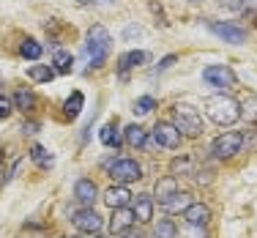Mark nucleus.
Here are the masks:
<instances>
[{"mask_svg":"<svg viewBox=\"0 0 257 238\" xmlns=\"http://www.w3.org/2000/svg\"><path fill=\"white\" fill-rule=\"evenodd\" d=\"M205 112L208 118L213 121V124L219 126H232L238 118H241V104H238L232 96H211V99H205Z\"/></svg>","mask_w":257,"mask_h":238,"instance_id":"nucleus-1","label":"nucleus"},{"mask_svg":"<svg viewBox=\"0 0 257 238\" xmlns=\"http://www.w3.org/2000/svg\"><path fill=\"white\" fill-rule=\"evenodd\" d=\"M109 44H112V39H109V33H107V28H104V25H93L88 30L85 52H88L90 69H101V66H104V60H107V55H109Z\"/></svg>","mask_w":257,"mask_h":238,"instance_id":"nucleus-2","label":"nucleus"},{"mask_svg":"<svg viewBox=\"0 0 257 238\" xmlns=\"http://www.w3.org/2000/svg\"><path fill=\"white\" fill-rule=\"evenodd\" d=\"M175 129L181 134H189V137H197V134H203V115L197 112L192 104H175Z\"/></svg>","mask_w":257,"mask_h":238,"instance_id":"nucleus-3","label":"nucleus"},{"mask_svg":"<svg viewBox=\"0 0 257 238\" xmlns=\"http://www.w3.org/2000/svg\"><path fill=\"white\" fill-rule=\"evenodd\" d=\"M107 173L115 184H132V181L143 178V164L137 159H115L112 164H107Z\"/></svg>","mask_w":257,"mask_h":238,"instance_id":"nucleus-4","label":"nucleus"},{"mask_svg":"<svg viewBox=\"0 0 257 238\" xmlns=\"http://www.w3.org/2000/svg\"><path fill=\"white\" fill-rule=\"evenodd\" d=\"M241 145H243V134L241 132H224V134H219V137L213 140L211 151H213L216 159H232L238 151H241Z\"/></svg>","mask_w":257,"mask_h":238,"instance_id":"nucleus-5","label":"nucleus"},{"mask_svg":"<svg viewBox=\"0 0 257 238\" xmlns=\"http://www.w3.org/2000/svg\"><path fill=\"white\" fill-rule=\"evenodd\" d=\"M71 219H74V227L79 230V233H85V235H99V233H101V227H104L101 216H99V213H96L93 208H82V211H77Z\"/></svg>","mask_w":257,"mask_h":238,"instance_id":"nucleus-6","label":"nucleus"},{"mask_svg":"<svg viewBox=\"0 0 257 238\" xmlns=\"http://www.w3.org/2000/svg\"><path fill=\"white\" fill-rule=\"evenodd\" d=\"M203 79L208 85H213V88H232V85L238 82L235 71H232L230 66H208L203 71Z\"/></svg>","mask_w":257,"mask_h":238,"instance_id":"nucleus-7","label":"nucleus"},{"mask_svg":"<svg viewBox=\"0 0 257 238\" xmlns=\"http://www.w3.org/2000/svg\"><path fill=\"white\" fill-rule=\"evenodd\" d=\"M181 137H183V134L175 129L170 121H159V124L154 126V140L162 145V148H178V145H181Z\"/></svg>","mask_w":257,"mask_h":238,"instance_id":"nucleus-8","label":"nucleus"},{"mask_svg":"<svg viewBox=\"0 0 257 238\" xmlns=\"http://www.w3.org/2000/svg\"><path fill=\"white\" fill-rule=\"evenodd\" d=\"M208 28H211L213 36L224 39L227 44H243L246 41V30L238 25H230V22H208Z\"/></svg>","mask_w":257,"mask_h":238,"instance_id":"nucleus-9","label":"nucleus"},{"mask_svg":"<svg viewBox=\"0 0 257 238\" xmlns=\"http://www.w3.org/2000/svg\"><path fill=\"white\" fill-rule=\"evenodd\" d=\"M74 197L85 205V208H93L96 197H99V186H96L90 178H79L74 184Z\"/></svg>","mask_w":257,"mask_h":238,"instance_id":"nucleus-10","label":"nucleus"},{"mask_svg":"<svg viewBox=\"0 0 257 238\" xmlns=\"http://www.w3.org/2000/svg\"><path fill=\"white\" fill-rule=\"evenodd\" d=\"M132 197L134 194L128 192L123 184H115L104 192V203H107L109 208H126V205H132Z\"/></svg>","mask_w":257,"mask_h":238,"instance_id":"nucleus-11","label":"nucleus"},{"mask_svg":"<svg viewBox=\"0 0 257 238\" xmlns=\"http://www.w3.org/2000/svg\"><path fill=\"white\" fill-rule=\"evenodd\" d=\"M132 205H134V219L137 222H151L154 219V197L151 194H134L132 197Z\"/></svg>","mask_w":257,"mask_h":238,"instance_id":"nucleus-12","label":"nucleus"},{"mask_svg":"<svg viewBox=\"0 0 257 238\" xmlns=\"http://www.w3.org/2000/svg\"><path fill=\"white\" fill-rule=\"evenodd\" d=\"M134 222H137V219H134V211L128 208V205H126V208H112V216H109V230H112V233H126Z\"/></svg>","mask_w":257,"mask_h":238,"instance_id":"nucleus-13","label":"nucleus"},{"mask_svg":"<svg viewBox=\"0 0 257 238\" xmlns=\"http://www.w3.org/2000/svg\"><path fill=\"white\" fill-rule=\"evenodd\" d=\"M183 219H186L192 227H203V224L211 222V208L203 203H192L186 211H183Z\"/></svg>","mask_w":257,"mask_h":238,"instance_id":"nucleus-14","label":"nucleus"},{"mask_svg":"<svg viewBox=\"0 0 257 238\" xmlns=\"http://www.w3.org/2000/svg\"><path fill=\"white\" fill-rule=\"evenodd\" d=\"M143 63H148V52H143V50H132V52L120 55V58H118L120 77H126L128 69H137V66H143Z\"/></svg>","mask_w":257,"mask_h":238,"instance_id":"nucleus-15","label":"nucleus"},{"mask_svg":"<svg viewBox=\"0 0 257 238\" xmlns=\"http://www.w3.org/2000/svg\"><path fill=\"white\" fill-rule=\"evenodd\" d=\"M192 203H194L192 194H189V192H181V189H178V192H175L173 197L167 200V203H162V208L167 211V213H183Z\"/></svg>","mask_w":257,"mask_h":238,"instance_id":"nucleus-16","label":"nucleus"},{"mask_svg":"<svg viewBox=\"0 0 257 238\" xmlns=\"http://www.w3.org/2000/svg\"><path fill=\"white\" fill-rule=\"evenodd\" d=\"M52 66H55V74H71V69H74V55L66 52V50H55Z\"/></svg>","mask_w":257,"mask_h":238,"instance_id":"nucleus-17","label":"nucleus"},{"mask_svg":"<svg viewBox=\"0 0 257 238\" xmlns=\"http://www.w3.org/2000/svg\"><path fill=\"white\" fill-rule=\"evenodd\" d=\"M123 140H126L128 145H134V148H143V145H148V132H145L143 126L132 124V126H126Z\"/></svg>","mask_w":257,"mask_h":238,"instance_id":"nucleus-18","label":"nucleus"},{"mask_svg":"<svg viewBox=\"0 0 257 238\" xmlns=\"http://www.w3.org/2000/svg\"><path fill=\"white\" fill-rule=\"evenodd\" d=\"M175 192H178V181H175V175L156 181V197H159V203H167Z\"/></svg>","mask_w":257,"mask_h":238,"instance_id":"nucleus-19","label":"nucleus"},{"mask_svg":"<svg viewBox=\"0 0 257 238\" xmlns=\"http://www.w3.org/2000/svg\"><path fill=\"white\" fill-rule=\"evenodd\" d=\"M82 104H85V96L79 93V90H74V93L66 99V104H63V112H66V118H79V112H82Z\"/></svg>","mask_w":257,"mask_h":238,"instance_id":"nucleus-20","label":"nucleus"},{"mask_svg":"<svg viewBox=\"0 0 257 238\" xmlns=\"http://www.w3.org/2000/svg\"><path fill=\"white\" fill-rule=\"evenodd\" d=\"M11 101H14V107H17V109L28 112V109H33V107H36V93H33V90H28V88H20V90L14 93V99H11Z\"/></svg>","mask_w":257,"mask_h":238,"instance_id":"nucleus-21","label":"nucleus"},{"mask_svg":"<svg viewBox=\"0 0 257 238\" xmlns=\"http://www.w3.org/2000/svg\"><path fill=\"white\" fill-rule=\"evenodd\" d=\"M28 77L33 79V82H52V79H55V69H52V66H30Z\"/></svg>","mask_w":257,"mask_h":238,"instance_id":"nucleus-22","label":"nucleus"},{"mask_svg":"<svg viewBox=\"0 0 257 238\" xmlns=\"http://www.w3.org/2000/svg\"><path fill=\"white\" fill-rule=\"evenodd\" d=\"M30 159H33L41 170H50L52 164H55L52 154H47V148H41V145H33V148H30Z\"/></svg>","mask_w":257,"mask_h":238,"instance_id":"nucleus-23","label":"nucleus"},{"mask_svg":"<svg viewBox=\"0 0 257 238\" xmlns=\"http://www.w3.org/2000/svg\"><path fill=\"white\" fill-rule=\"evenodd\" d=\"M20 55H22L25 60H39L41 55H44V47H41L39 41L28 39V41H22V47H20Z\"/></svg>","mask_w":257,"mask_h":238,"instance_id":"nucleus-24","label":"nucleus"},{"mask_svg":"<svg viewBox=\"0 0 257 238\" xmlns=\"http://www.w3.org/2000/svg\"><path fill=\"white\" fill-rule=\"evenodd\" d=\"M99 140H101V145H107V148H118V145H120V137H118V129H115V124L101 126Z\"/></svg>","mask_w":257,"mask_h":238,"instance_id":"nucleus-25","label":"nucleus"},{"mask_svg":"<svg viewBox=\"0 0 257 238\" xmlns=\"http://www.w3.org/2000/svg\"><path fill=\"white\" fill-rule=\"evenodd\" d=\"M178 235V227H175L173 219H159L156 224V238H175Z\"/></svg>","mask_w":257,"mask_h":238,"instance_id":"nucleus-26","label":"nucleus"},{"mask_svg":"<svg viewBox=\"0 0 257 238\" xmlns=\"http://www.w3.org/2000/svg\"><path fill=\"white\" fill-rule=\"evenodd\" d=\"M151 109H156V99H154V96H143V99L134 101V112H137V115H148Z\"/></svg>","mask_w":257,"mask_h":238,"instance_id":"nucleus-27","label":"nucleus"},{"mask_svg":"<svg viewBox=\"0 0 257 238\" xmlns=\"http://www.w3.org/2000/svg\"><path fill=\"white\" fill-rule=\"evenodd\" d=\"M11 112H14V101L9 96H0V121L11 118Z\"/></svg>","mask_w":257,"mask_h":238,"instance_id":"nucleus-28","label":"nucleus"},{"mask_svg":"<svg viewBox=\"0 0 257 238\" xmlns=\"http://www.w3.org/2000/svg\"><path fill=\"white\" fill-rule=\"evenodd\" d=\"M192 167V159H175L173 162V173H189Z\"/></svg>","mask_w":257,"mask_h":238,"instance_id":"nucleus-29","label":"nucleus"},{"mask_svg":"<svg viewBox=\"0 0 257 238\" xmlns=\"http://www.w3.org/2000/svg\"><path fill=\"white\" fill-rule=\"evenodd\" d=\"M246 118L254 121L257 118V96H249V104H246Z\"/></svg>","mask_w":257,"mask_h":238,"instance_id":"nucleus-30","label":"nucleus"},{"mask_svg":"<svg viewBox=\"0 0 257 238\" xmlns=\"http://www.w3.org/2000/svg\"><path fill=\"white\" fill-rule=\"evenodd\" d=\"M173 63H175V55H167V58H164L162 63H159V71H167Z\"/></svg>","mask_w":257,"mask_h":238,"instance_id":"nucleus-31","label":"nucleus"},{"mask_svg":"<svg viewBox=\"0 0 257 238\" xmlns=\"http://www.w3.org/2000/svg\"><path fill=\"white\" fill-rule=\"evenodd\" d=\"M82 6H101V3H112V0H79Z\"/></svg>","mask_w":257,"mask_h":238,"instance_id":"nucleus-32","label":"nucleus"},{"mask_svg":"<svg viewBox=\"0 0 257 238\" xmlns=\"http://www.w3.org/2000/svg\"><path fill=\"white\" fill-rule=\"evenodd\" d=\"M123 238H145V235H143V233H137V230H132V227H128L126 233H123Z\"/></svg>","mask_w":257,"mask_h":238,"instance_id":"nucleus-33","label":"nucleus"},{"mask_svg":"<svg viewBox=\"0 0 257 238\" xmlns=\"http://www.w3.org/2000/svg\"><path fill=\"white\" fill-rule=\"evenodd\" d=\"M36 129H39V124H25V126H22V132H25V134H33Z\"/></svg>","mask_w":257,"mask_h":238,"instance_id":"nucleus-34","label":"nucleus"},{"mask_svg":"<svg viewBox=\"0 0 257 238\" xmlns=\"http://www.w3.org/2000/svg\"><path fill=\"white\" fill-rule=\"evenodd\" d=\"M96 238H107V235H96Z\"/></svg>","mask_w":257,"mask_h":238,"instance_id":"nucleus-35","label":"nucleus"}]
</instances>
